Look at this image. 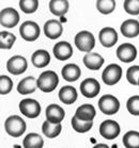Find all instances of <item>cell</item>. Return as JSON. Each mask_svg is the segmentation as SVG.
Listing matches in <instances>:
<instances>
[{
    "instance_id": "cell-11",
    "label": "cell",
    "mask_w": 139,
    "mask_h": 148,
    "mask_svg": "<svg viewBox=\"0 0 139 148\" xmlns=\"http://www.w3.org/2000/svg\"><path fill=\"white\" fill-rule=\"evenodd\" d=\"M101 91V85L94 78H87L80 83V93L87 98L96 97Z\"/></svg>"
},
{
    "instance_id": "cell-26",
    "label": "cell",
    "mask_w": 139,
    "mask_h": 148,
    "mask_svg": "<svg viewBox=\"0 0 139 148\" xmlns=\"http://www.w3.org/2000/svg\"><path fill=\"white\" fill-rule=\"evenodd\" d=\"M61 124H51L48 121H45L42 125V131L49 138H54L61 133Z\"/></svg>"
},
{
    "instance_id": "cell-28",
    "label": "cell",
    "mask_w": 139,
    "mask_h": 148,
    "mask_svg": "<svg viewBox=\"0 0 139 148\" xmlns=\"http://www.w3.org/2000/svg\"><path fill=\"white\" fill-rule=\"evenodd\" d=\"M72 127L74 129L75 131L78 132V133H86V132L90 131V129L92 128L93 126V123L92 121H84L78 119L76 116H73L71 121Z\"/></svg>"
},
{
    "instance_id": "cell-37",
    "label": "cell",
    "mask_w": 139,
    "mask_h": 148,
    "mask_svg": "<svg viewBox=\"0 0 139 148\" xmlns=\"http://www.w3.org/2000/svg\"><path fill=\"white\" fill-rule=\"evenodd\" d=\"M61 21H62V23H65V21H66V19H65V18H63V17H61Z\"/></svg>"
},
{
    "instance_id": "cell-32",
    "label": "cell",
    "mask_w": 139,
    "mask_h": 148,
    "mask_svg": "<svg viewBox=\"0 0 139 148\" xmlns=\"http://www.w3.org/2000/svg\"><path fill=\"white\" fill-rule=\"evenodd\" d=\"M126 109L127 111L134 116H138L139 115V96H132L129 98V100L126 102Z\"/></svg>"
},
{
    "instance_id": "cell-30",
    "label": "cell",
    "mask_w": 139,
    "mask_h": 148,
    "mask_svg": "<svg viewBox=\"0 0 139 148\" xmlns=\"http://www.w3.org/2000/svg\"><path fill=\"white\" fill-rule=\"evenodd\" d=\"M115 8V0H98L96 1V9L100 13L107 15L113 12Z\"/></svg>"
},
{
    "instance_id": "cell-23",
    "label": "cell",
    "mask_w": 139,
    "mask_h": 148,
    "mask_svg": "<svg viewBox=\"0 0 139 148\" xmlns=\"http://www.w3.org/2000/svg\"><path fill=\"white\" fill-rule=\"evenodd\" d=\"M59 99L64 104L74 103L77 99V91L71 85H65L59 91Z\"/></svg>"
},
{
    "instance_id": "cell-25",
    "label": "cell",
    "mask_w": 139,
    "mask_h": 148,
    "mask_svg": "<svg viewBox=\"0 0 139 148\" xmlns=\"http://www.w3.org/2000/svg\"><path fill=\"white\" fill-rule=\"evenodd\" d=\"M44 141L40 134L37 133H29L23 141L24 148H43Z\"/></svg>"
},
{
    "instance_id": "cell-22",
    "label": "cell",
    "mask_w": 139,
    "mask_h": 148,
    "mask_svg": "<svg viewBox=\"0 0 139 148\" xmlns=\"http://www.w3.org/2000/svg\"><path fill=\"white\" fill-rule=\"evenodd\" d=\"M31 62L35 67L43 68L49 64L50 54L48 53V51L44 50V49H39V50L33 52L32 57H31Z\"/></svg>"
},
{
    "instance_id": "cell-3",
    "label": "cell",
    "mask_w": 139,
    "mask_h": 148,
    "mask_svg": "<svg viewBox=\"0 0 139 148\" xmlns=\"http://www.w3.org/2000/svg\"><path fill=\"white\" fill-rule=\"evenodd\" d=\"M74 43L75 46L80 51L89 53V52H91V50L95 46V38L91 32L80 31L75 35Z\"/></svg>"
},
{
    "instance_id": "cell-14",
    "label": "cell",
    "mask_w": 139,
    "mask_h": 148,
    "mask_svg": "<svg viewBox=\"0 0 139 148\" xmlns=\"http://www.w3.org/2000/svg\"><path fill=\"white\" fill-rule=\"evenodd\" d=\"M53 52L56 59L59 61H66L73 54V47L68 42L62 40L55 45L53 48Z\"/></svg>"
},
{
    "instance_id": "cell-4",
    "label": "cell",
    "mask_w": 139,
    "mask_h": 148,
    "mask_svg": "<svg viewBox=\"0 0 139 148\" xmlns=\"http://www.w3.org/2000/svg\"><path fill=\"white\" fill-rule=\"evenodd\" d=\"M98 109L103 114L113 115L120 109V102L112 95H104L98 100Z\"/></svg>"
},
{
    "instance_id": "cell-6",
    "label": "cell",
    "mask_w": 139,
    "mask_h": 148,
    "mask_svg": "<svg viewBox=\"0 0 139 148\" xmlns=\"http://www.w3.org/2000/svg\"><path fill=\"white\" fill-rule=\"evenodd\" d=\"M40 33H41V30L39 25L31 20L23 23L19 28L21 36L27 42H34L35 40H37V37L40 36Z\"/></svg>"
},
{
    "instance_id": "cell-38",
    "label": "cell",
    "mask_w": 139,
    "mask_h": 148,
    "mask_svg": "<svg viewBox=\"0 0 139 148\" xmlns=\"http://www.w3.org/2000/svg\"><path fill=\"white\" fill-rule=\"evenodd\" d=\"M138 85H139V81H138Z\"/></svg>"
},
{
    "instance_id": "cell-12",
    "label": "cell",
    "mask_w": 139,
    "mask_h": 148,
    "mask_svg": "<svg viewBox=\"0 0 139 148\" xmlns=\"http://www.w3.org/2000/svg\"><path fill=\"white\" fill-rule=\"evenodd\" d=\"M117 57L121 62L131 63L137 57V49L133 44L124 43V44L120 45L117 49Z\"/></svg>"
},
{
    "instance_id": "cell-15",
    "label": "cell",
    "mask_w": 139,
    "mask_h": 148,
    "mask_svg": "<svg viewBox=\"0 0 139 148\" xmlns=\"http://www.w3.org/2000/svg\"><path fill=\"white\" fill-rule=\"evenodd\" d=\"M63 32L62 24L59 20L49 19L44 24V34L50 40H56L61 36Z\"/></svg>"
},
{
    "instance_id": "cell-18",
    "label": "cell",
    "mask_w": 139,
    "mask_h": 148,
    "mask_svg": "<svg viewBox=\"0 0 139 148\" xmlns=\"http://www.w3.org/2000/svg\"><path fill=\"white\" fill-rule=\"evenodd\" d=\"M121 33L123 36L133 38L139 35V21L135 19H127L124 20L121 25Z\"/></svg>"
},
{
    "instance_id": "cell-19",
    "label": "cell",
    "mask_w": 139,
    "mask_h": 148,
    "mask_svg": "<svg viewBox=\"0 0 139 148\" xmlns=\"http://www.w3.org/2000/svg\"><path fill=\"white\" fill-rule=\"evenodd\" d=\"M95 114H96L95 108L92 104L89 103H85L80 107H78L76 112H75V116L78 119L84 121H92L93 118L95 117Z\"/></svg>"
},
{
    "instance_id": "cell-2",
    "label": "cell",
    "mask_w": 139,
    "mask_h": 148,
    "mask_svg": "<svg viewBox=\"0 0 139 148\" xmlns=\"http://www.w3.org/2000/svg\"><path fill=\"white\" fill-rule=\"evenodd\" d=\"M37 88L44 93H50L58 86L59 78L58 75L53 71H43L37 80Z\"/></svg>"
},
{
    "instance_id": "cell-35",
    "label": "cell",
    "mask_w": 139,
    "mask_h": 148,
    "mask_svg": "<svg viewBox=\"0 0 139 148\" xmlns=\"http://www.w3.org/2000/svg\"><path fill=\"white\" fill-rule=\"evenodd\" d=\"M123 8L129 15L139 14V0H125L123 2Z\"/></svg>"
},
{
    "instance_id": "cell-13",
    "label": "cell",
    "mask_w": 139,
    "mask_h": 148,
    "mask_svg": "<svg viewBox=\"0 0 139 148\" xmlns=\"http://www.w3.org/2000/svg\"><path fill=\"white\" fill-rule=\"evenodd\" d=\"M98 40L101 42V44L106 48H110L115 46V43L118 42V33L117 31L111 27L103 28L100 31L98 34Z\"/></svg>"
},
{
    "instance_id": "cell-20",
    "label": "cell",
    "mask_w": 139,
    "mask_h": 148,
    "mask_svg": "<svg viewBox=\"0 0 139 148\" xmlns=\"http://www.w3.org/2000/svg\"><path fill=\"white\" fill-rule=\"evenodd\" d=\"M37 88V80L32 76L24 78L17 85V92L21 95H29L35 92Z\"/></svg>"
},
{
    "instance_id": "cell-17",
    "label": "cell",
    "mask_w": 139,
    "mask_h": 148,
    "mask_svg": "<svg viewBox=\"0 0 139 148\" xmlns=\"http://www.w3.org/2000/svg\"><path fill=\"white\" fill-rule=\"evenodd\" d=\"M82 62L90 71H98L104 64V58L96 52H89L84 57Z\"/></svg>"
},
{
    "instance_id": "cell-27",
    "label": "cell",
    "mask_w": 139,
    "mask_h": 148,
    "mask_svg": "<svg viewBox=\"0 0 139 148\" xmlns=\"http://www.w3.org/2000/svg\"><path fill=\"white\" fill-rule=\"evenodd\" d=\"M123 145L125 148H139V132L127 131L122 138Z\"/></svg>"
},
{
    "instance_id": "cell-24",
    "label": "cell",
    "mask_w": 139,
    "mask_h": 148,
    "mask_svg": "<svg viewBox=\"0 0 139 148\" xmlns=\"http://www.w3.org/2000/svg\"><path fill=\"white\" fill-rule=\"evenodd\" d=\"M49 10L56 16L63 17L68 10V1L66 0H51L49 1Z\"/></svg>"
},
{
    "instance_id": "cell-36",
    "label": "cell",
    "mask_w": 139,
    "mask_h": 148,
    "mask_svg": "<svg viewBox=\"0 0 139 148\" xmlns=\"http://www.w3.org/2000/svg\"><path fill=\"white\" fill-rule=\"evenodd\" d=\"M92 148H109V146L108 145H106V144H96Z\"/></svg>"
},
{
    "instance_id": "cell-31",
    "label": "cell",
    "mask_w": 139,
    "mask_h": 148,
    "mask_svg": "<svg viewBox=\"0 0 139 148\" xmlns=\"http://www.w3.org/2000/svg\"><path fill=\"white\" fill-rule=\"evenodd\" d=\"M39 1L37 0H21L19 8L26 14H32L37 10Z\"/></svg>"
},
{
    "instance_id": "cell-33",
    "label": "cell",
    "mask_w": 139,
    "mask_h": 148,
    "mask_svg": "<svg viewBox=\"0 0 139 148\" xmlns=\"http://www.w3.org/2000/svg\"><path fill=\"white\" fill-rule=\"evenodd\" d=\"M13 88V81L8 76H0V94L7 95Z\"/></svg>"
},
{
    "instance_id": "cell-10",
    "label": "cell",
    "mask_w": 139,
    "mask_h": 148,
    "mask_svg": "<svg viewBox=\"0 0 139 148\" xmlns=\"http://www.w3.org/2000/svg\"><path fill=\"white\" fill-rule=\"evenodd\" d=\"M19 21V14L13 8H6L0 12V24L4 28H13Z\"/></svg>"
},
{
    "instance_id": "cell-8",
    "label": "cell",
    "mask_w": 139,
    "mask_h": 148,
    "mask_svg": "<svg viewBox=\"0 0 139 148\" xmlns=\"http://www.w3.org/2000/svg\"><path fill=\"white\" fill-rule=\"evenodd\" d=\"M120 125L115 121L107 119L100 125V134L106 140H115L120 134Z\"/></svg>"
},
{
    "instance_id": "cell-34",
    "label": "cell",
    "mask_w": 139,
    "mask_h": 148,
    "mask_svg": "<svg viewBox=\"0 0 139 148\" xmlns=\"http://www.w3.org/2000/svg\"><path fill=\"white\" fill-rule=\"evenodd\" d=\"M126 79L133 85H138L139 81V65H133L126 71Z\"/></svg>"
},
{
    "instance_id": "cell-29",
    "label": "cell",
    "mask_w": 139,
    "mask_h": 148,
    "mask_svg": "<svg viewBox=\"0 0 139 148\" xmlns=\"http://www.w3.org/2000/svg\"><path fill=\"white\" fill-rule=\"evenodd\" d=\"M16 40V36L11 32L1 31L0 32V48L1 49H11Z\"/></svg>"
},
{
    "instance_id": "cell-7",
    "label": "cell",
    "mask_w": 139,
    "mask_h": 148,
    "mask_svg": "<svg viewBox=\"0 0 139 148\" xmlns=\"http://www.w3.org/2000/svg\"><path fill=\"white\" fill-rule=\"evenodd\" d=\"M121 77H122V68L118 64H109L102 74L103 81L107 85H115L120 81Z\"/></svg>"
},
{
    "instance_id": "cell-9",
    "label": "cell",
    "mask_w": 139,
    "mask_h": 148,
    "mask_svg": "<svg viewBox=\"0 0 139 148\" xmlns=\"http://www.w3.org/2000/svg\"><path fill=\"white\" fill-rule=\"evenodd\" d=\"M28 67V63L26 58L21 56H13L7 62V69L12 75L18 76L26 71Z\"/></svg>"
},
{
    "instance_id": "cell-21",
    "label": "cell",
    "mask_w": 139,
    "mask_h": 148,
    "mask_svg": "<svg viewBox=\"0 0 139 148\" xmlns=\"http://www.w3.org/2000/svg\"><path fill=\"white\" fill-rule=\"evenodd\" d=\"M62 77L65 81H68V82H75L76 80L79 79L80 77V68L79 66L76 64H73V63H70V64H66L63 66L61 71Z\"/></svg>"
},
{
    "instance_id": "cell-16",
    "label": "cell",
    "mask_w": 139,
    "mask_h": 148,
    "mask_svg": "<svg viewBox=\"0 0 139 148\" xmlns=\"http://www.w3.org/2000/svg\"><path fill=\"white\" fill-rule=\"evenodd\" d=\"M64 116V110L58 104H49L46 108V121H48L51 124H61Z\"/></svg>"
},
{
    "instance_id": "cell-5",
    "label": "cell",
    "mask_w": 139,
    "mask_h": 148,
    "mask_svg": "<svg viewBox=\"0 0 139 148\" xmlns=\"http://www.w3.org/2000/svg\"><path fill=\"white\" fill-rule=\"evenodd\" d=\"M19 111L26 117L35 118L41 113V106L35 99L25 98L19 102Z\"/></svg>"
},
{
    "instance_id": "cell-1",
    "label": "cell",
    "mask_w": 139,
    "mask_h": 148,
    "mask_svg": "<svg viewBox=\"0 0 139 148\" xmlns=\"http://www.w3.org/2000/svg\"><path fill=\"white\" fill-rule=\"evenodd\" d=\"M27 125L26 121L18 115H12L7 118L4 123V129L9 135L13 138H19L26 131Z\"/></svg>"
}]
</instances>
